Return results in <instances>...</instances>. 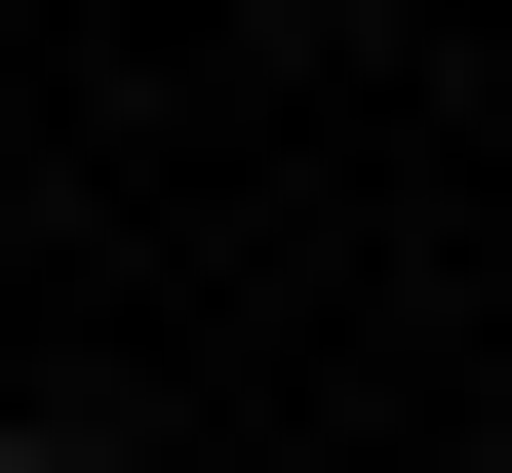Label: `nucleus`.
<instances>
[{"mask_svg":"<svg viewBox=\"0 0 512 473\" xmlns=\"http://www.w3.org/2000/svg\"><path fill=\"white\" fill-rule=\"evenodd\" d=\"M0 473H119V434H79V395H40V434H0Z\"/></svg>","mask_w":512,"mask_h":473,"instance_id":"obj_1","label":"nucleus"}]
</instances>
